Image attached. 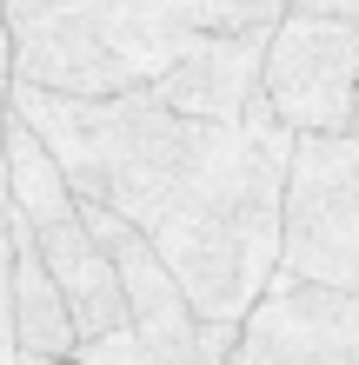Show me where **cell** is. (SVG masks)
<instances>
[{
    "label": "cell",
    "mask_w": 359,
    "mask_h": 365,
    "mask_svg": "<svg viewBox=\"0 0 359 365\" xmlns=\"http://www.w3.org/2000/svg\"><path fill=\"white\" fill-rule=\"evenodd\" d=\"M14 87V80H7ZM14 113L54 153L80 206H107L160 252L193 319H240L280 279L286 126H206L166 113L153 93L60 100L14 87Z\"/></svg>",
    "instance_id": "1"
},
{
    "label": "cell",
    "mask_w": 359,
    "mask_h": 365,
    "mask_svg": "<svg viewBox=\"0 0 359 365\" xmlns=\"http://www.w3.org/2000/svg\"><path fill=\"white\" fill-rule=\"evenodd\" d=\"M280 279L359 292V133L293 140L280 200Z\"/></svg>",
    "instance_id": "3"
},
{
    "label": "cell",
    "mask_w": 359,
    "mask_h": 365,
    "mask_svg": "<svg viewBox=\"0 0 359 365\" xmlns=\"http://www.w3.org/2000/svg\"><path fill=\"white\" fill-rule=\"evenodd\" d=\"M34 246H40V259H47L60 299H67V319H74V339H80V346L126 326V292H120V279H113V259L100 252V240L87 232L80 212H74V220H60V226H34Z\"/></svg>",
    "instance_id": "7"
},
{
    "label": "cell",
    "mask_w": 359,
    "mask_h": 365,
    "mask_svg": "<svg viewBox=\"0 0 359 365\" xmlns=\"http://www.w3.org/2000/svg\"><path fill=\"white\" fill-rule=\"evenodd\" d=\"M266 113L293 140L353 133L359 120V27L320 14H286L266 34V73H260Z\"/></svg>",
    "instance_id": "4"
},
{
    "label": "cell",
    "mask_w": 359,
    "mask_h": 365,
    "mask_svg": "<svg viewBox=\"0 0 359 365\" xmlns=\"http://www.w3.org/2000/svg\"><path fill=\"white\" fill-rule=\"evenodd\" d=\"M193 40L140 0H7V80L60 100L146 93Z\"/></svg>",
    "instance_id": "2"
},
{
    "label": "cell",
    "mask_w": 359,
    "mask_h": 365,
    "mask_svg": "<svg viewBox=\"0 0 359 365\" xmlns=\"http://www.w3.org/2000/svg\"><path fill=\"white\" fill-rule=\"evenodd\" d=\"M226 365H359V292L273 279Z\"/></svg>",
    "instance_id": "5"
},
{
    "label": "cell",
    "mask_w": 359,
    "mask_h": 365,
    "mask_svg": "<svg viewBox=\"0 0 359 365\" xmlns=\"http://www.w3.org/2000/svg\"><path fill=\"white\" fill-rule=\"evenodd\" d=\"M7 232H14V359H74L80 339H74L67 299L34 246V226L14 212Z\"/></svg>",
    "instance_id": "8"
},
{
    "label": "cell",
    "mask_w": 359,
    "mask_h": 365,
    "mask_svg": "<svg viewBox=\"0 0 359 365\" xmlns=\"http://www.w3.org/2000/svg\"><path fill=\"white\" fill-rule=\"evenodd\" d=\"M353 133H359V120H353Z\"/></svg>",
    "instance_id": "12"
},
{
    "label": "cell",
    "mask_w": 359,
    "mask_h": 365,
    "mask_svg": "<svg viewBox=\"0 0 359 365\" xmlns=\"http://www.w3.org/2000/svg\"><path fill=\"white\" fill-rule=\"evenodd\" d=\"M266 34H200L193 47L173 60V73L160 87H146L166 113L206 120V126H266ZM280 126V120H273Z\"/></svg>",
    "instance_id": "6"
},
{
    "label": "cell",
    "mask_w": 359,
    "mask_h": 365,
    "mask_svg": "<svg viewBox=\"0 0 359 365\" xmlns=\"http://www.w3.org/2000/svg\"><path fill=\"white\" fill-rule=\"evenodd\" d=\"M7 73H0V365H14V192H7V120H14V100H7Z\"/></svg>",
    "instance_id": "10"
},
{
    "label": "cell",
    "mask_w": 359,
    "mask_h": 365,
    "mask_svg": "<svg viewBox=\"0 0 359 365\" xmlns=\"http://www.w3.org/2000/svg\"><path fill=\"white\" fill-rule=\"evenodd\" d=\"M0 73H7V0H0Z\"/></svg>",
    "instance_id": "11"
},
{
    "label": "cell",
    "mask_w": 359,
    "mask_h": 365,
    "mask_svg": "<svg viewBox=\"0 0 359 365\" xmlns=\"http://www.w3.org/2000/svg\"><path fill=\"white\" fill-rule=\"evenodd\" d=\"M7 192H14V212L27 226H60V220H74L80 200H74V186L60 180V166L54 153L34 140V126L27 120H7Z\"/></svg>",
    "instance_id": "9"
}]
</instances>
